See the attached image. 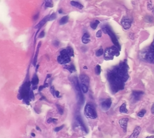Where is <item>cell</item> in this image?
Segmentation results:
<instances>
[{
  "label": "cell",
  "instance_id": "8",
  "mask_svg": "<svg viewBox=\"0 0 154 138\" xmlns=\"http://www.w3.org/2000/svg\"><path fill=\"white\" fill-rule=\"evenodd\" d=\"M128 121H129V119L128 118H122L121 119L119 120V124L120 125V126L122 128L125 133H126L127 131Z\"/></svg>",
  "mask_w": 154,
  "mask_h": 138
},
{
  "label": "cell",
  "instance_id": "19",
  "mask_svg": "<svg viewBox=\"0 0 154 138\" xmlns=\"http://www.w3.org/2000/svg\"><path fill=\"white\" fill-rule=\"evenodd\" d=\"M68 21V17L67 16H65L62 17L60 19L59 23L60 25H63L66 24Z\"/></svg>",
  "mask_w": 154,
  "mask_h": 138
},
{
  "label": "cell",
  "instance_id": "44",
  "mask_svg": "<svg viewBox=\"0 0 154 138\" xmlns=\"http://www.w3.org/2000/svg\"><path fill=\"white\" fill-rule=\"evenodd\" d=\"M31 136H32V137H35V133H31Z\"/></svg>",
  "mask_w": 154,
  "mask_h": 138
},
{
  "label": "cell",
  "instance_id": "24",
  "mask_svg": "<svg viewBox=\"0 0 154 138\" xmlns=\"http://www.w3.org/2000/svg\"><path fill=\"white\" fill-rule=\"evenodd\" d=\"M67 52H68V54H69V56L70 57H73L74 56V52H73V50L72 49V48L71 47H68L66 49Z\"/></svg>",
  "mask_w": 154,
  "mask_h": 138
},
{
  "label": "cell",
  "instance_id": "3",
  "mask_svg": "<svg viewBox=\"0 0 154 138\" xmlns=\"http://www.w3.org/2000/svg\"><path fill=\"white\" fill-rule=\"evenodd\" d=\"M72 84L74 87L76 91L77 94V97L78 98L79 102L80 104H82L84 102V97L82 93V89L80 88V85H79L78 79L76 77H74L72 79Z\"/></svg>",
  "mask_w": 154,
  "mask_h": 138
},
{
  "label": "cell",
  "instance_id": "20",
  "mask_svg": "<svg viewBox=\"0 0 154 138\" xmlns=\"http://www.w3.org/2000/svg\"><path fill=\"white\" fill-rule=\"evenodd\" d=\"M31 83H32V84L33 85V86H36V85L38 84V78L36 75H35L33 77V78H32Z\"/></svg>",
  "mask_w": 154,
  "mask_h": 138
},
{
  "label": "cell",
  "instance_id": "11",
  "mask_svg": "<svg viewBox=\"0 0 154 138\" xmlns=\"http://www.w3.org/2000/svg\"><path fill=\"white\" fill-rule=\"evenodd\" d=\"M76 120L78 123V124L79 125V126H80L82 131L85 132L86 133H88L87 128H86L85 125L84 123V122H83V120L82 119V117L80 116H79V115H78V116H76Z\"/></svg>",
  "mask_w": 154,
  "mask_h": 138
},
{
  "label": "cell",
  "instance_id": "38",
  "mask_svg": "<svg viewBox=\"0 0 154 138\" xmlns=\"http://www.w3.org/2000/svg\"><path fill=\"white\" fill-rule=\"evenodd\" d=\"M47 123H48V124H50V123H53V118H50L48 119L47 120Z\"/></svg>",
  "mask_w": 154,
  "mask_h": 138
},
{
  "label": "cell",
  "instance_id": "17",
  "mask_svg": "<svg viewBox=\"0 0 154 138\" xmlns=\"http://www.w3.org/2000/svg\"><path fill=\"white\" fill-rule=\"evenodd\" d=\"M120 113H128V110L126 108V103H123L122 105L120 108Z\"/></svg>",
  "mask_w": 154,
  "mask_h": 138
},
{
  "label": "cell",
  "instance_id": "47",
  "mask_svg": "<svg viewBox=\"0 0 154 138\" xmlns=\"http://www.w3.org/2000/svg\"><path fill=\"white\" fill-rule=\"evenodd\" d=\"M62 10H61V9H60V10H59V13H60V14H62Z\"/></svg>",
  "mask_w": 154,
  "mask_h": 138
},
{
  "label": "cell",
  "instance_id": "39",
  "mask_svg": "<svg viewBox=\"0 0 154 138\" xmlns=\"http://www.w3.org/2000/svg\"><path fill=\"white\" fill-rule=\"evenodd\" d=\"M38 16H39V13H38V14L34 15V16L33 17L34 20H37V19H38Z\"/></svg>",
  "mask_w": 154,
  "mask_h": 138
},
{
  "label": "cell",
  "instance_id": "29",
  "mask_svg": "<svg viewBox=\"0 0 154 138\" xmlns=\"http://www.w3.org/2000/svg\"><path fill=\"white\" fill-rule=\"evenodd\" d=\"M147 7L148 9L149 10H152V9L153 8V5H152V0H149L147 4Z\"/></svg>",
  "mask_w": 154,
  "mask_h": 138
},
{
  "label": "cell",
  "instance_id": "2",
  "mask_svg": "<svg viewBox=\"0 0 154 138\" xmlns=\"http://www.w3.org/2000/svg\"><path fill=\"white\" fill-rule=\"evenodd\" d=\"M84 113L86 117L91 119H95L97 118V111L94 105L91 103H88L84 108Z\"/></svg>",
  "mask_w": 154,
  "mask_h": 138
},
{
  "label": "cell",
  "instance_id": "30",
  "mask_svg": "<svg viewBox=\"0 0 154 138\" xmlns=\"http://www.w3.org/2000/svg\"><path fill=\"white\" fill-rule=\"evenodd\" d=\"M146 113V110L143 109V110H141L140 112H138V116L140 118H142L144 117V115H145Z\"/></svg>",
  "mask_w": 154,
  "mask_h": 138
},
{
  "label": "cell",
  "instance_id": "42",
  "mask_svg": "<svg viewBox=\"0 0 154 138\" xmlns=\"http://www.w3.org/2000/svg\"><path fill=\"white\" fill-rule=\"evenodd\" d=\"M58 121V119H55V118H53V123H54V124H56V122Z\"/></svg>",
  "mask_w": 154,
  "mask_h": 138
},
{
  "label": "cell",
  "instance_id": "12",
  "mask_svg": "<svg viewBox=\"0 0 154 138\" xmlns=\"http://www.w3.org/2000/svg\"><path fill=\"white\" fill-rule=\"evenodd\" d=\"M141 130H142V129H141V127L140 126H137L134 128L132 133L130 135L129 138H137L139 136Z\"/></svg>",
  "mask_w": 154,
  "mask_h": 138
},
{
  "label": "cell",
  "instance_id": "48",
  "mask_svg": "<svg viewBox=\"0 0 154 138\" xmlns=\"http://www.w3.org/2000/svg\"><path fill=\"white\" fill-rule=\"evenodd\" d=\"M84 69H88V68H87V67H86V66H84Z\"/></svg>",
  "mask_w": 154,
  "mask_h": 138
},
{
  "label": "cell",
  "instance_id": "21",
  "mask_svg": "<svg viewBox=\"0 0 154 138\" xmlns=\"http://www.w3.org/2000/svg\"><path fill=\"white\" fill-rule=\"evenodd\" d=\"M80 88L82 89V92L84 93H86L88 91V86L86 85L85 84H80Z\"/></svg>",
  "mask_w": 154,
  "mask_h": 138
},
{
  "label": "cell",
  "instance_id": "18",
  "mask_svg": "<svg viewBox=\"0 0 154 138\" xmlns=\"http://www.w3.org/2000/svg\"><path fill=\"white\" fill-rule=\"evenodd\" d=\"M64 68H65L67 70H68V71H70V73H72L73 71H76V69H75V66H74L73 64H72V65H65L64 66Z\"/></svg>",
  "mask_w": 154,
  "mask_h": 138
},
{
  "label": "cell",
  "instance_id": "36",
  "mask_svg": "<svg viewBox=\"0 0 154 138\" xmlns=\"http://www.w3.org/2000/svg\"><path fill=\"white\" fill-rule=\"evenodd\" d=\"M53 45L56 46H58L59 45V42L58 41H54L53 42Z\"/></svg>",
  "mask_w": 154,
  "mask_h": 138
},
{
  "label": "cell",
  "instance_id": "34",
  "mask_svg": "<svg viewBox=\"0 0 154 138\" xmlns=\"http://www.w3.org/2000/svg\"><path fill=\"white\" fill-rule=\"evenodd\" d=\"M50 91L51 92V93H52V94L53 95V96H55V92L56 91H55V89H54V86H51V88L50 89Z\"/></svg>",
  "mask_w": 154,
  "mask_h": 138
},
{
  "label": "cell",
  "instance_id": "26",
  "mask_svg": "<svg viewBox=\"0 0 154 138\" xmlns=\"http://www.w3.org/2000/svg\"><path fill=\"white\" fill-rule=\"evenodd\" d=\"M95 72L96 73V75H99L100 74L101 72V67L100 65H97L95 68Z\"/></svg>",
  "mask_w": 154,
  "mask_h": 138
},
{
  "label": "cell",
  "instance_id": "25",
  "mask_svg": "<svg viewBox=\"0 0 154 138\" xmlns=\"http://www.w3.org/2000/svg\"><path fill=\"white\" fill-rule=\"evenodd\" d=\"M46 7L49 8H52L53 7V4L52 0H47L45 3Z\"/></svg>",
  "mask_w": 154,
  "mask_h": 138
},
{
  "label": "cell",
  "instance_id": "4",
  "mask_svg": "<svg viewBox=\"0 0 154 138\" xmlns=\"http://www.w3.org/2000/svg\"><path fill=\"white\" fill-rule=\"evenodd\" d=\"M118 50H120L116 46H112L110 48H108L105 50L104 54L105 59L106 60L112 59L114 58V56L116 55L117 54H119Z\"/></svg>",
  "mask_w": 154,
  "mask_h": 138
},
{
  "label": "cell",
  "instance_id": "33",
  "mask_svg": "<svg viewBox=\"0 0 154 138\" xmlns=\"http://www.w3.org/2000/svg\"><path fill=\"white\" fill-rule=\"evenodd\" d=\"M102 30H99L97 32V33H96V37L98 38H100L102 37Z\"/></svg>",
  "mask_w": 154,
  "mask_h": 138
},
{
  "label": "cell",
  "instance_id": "35",
  "mask_svg": "<svg viewBox=\"0 0 154 138\" xmlns=\"http://www.w3.org/2000/svg\"><path fill=\"white\" fill-rule=\"evenodd\" d=\"M44 36V31H41L38 35V37L39 38H43Z\"/></svg>",
  "mask_w": 154,
  "mask_h": 138
},
{
  "label": "cell",
  "instance_id": "15",
  "mask_svg": "<svg viewBox=\"0 0 154 138\" xmlns=\"http://www.w3.org/2000/svg\"><path fill=\"white\" fill-rule=\"evenodd\" d=\"M90 36L88 33H85L82 37V42L85 44L88 43L90 42Z\"/></svg>",
  "mask_w": 154,
  "mask_h": 138
},
{
  "label": "cell",
  "instance_id": "28",
  "mask_svg": "<svg viewBox=\"0 0 154 138\" xmlns=\"http://www.w3.org/2000/svg\"><path fill=\"white\" fill-rule=\"evenodd\" d=\"M104 53V50L102 49H99V50H98L97 51V52H96V56H97V57H100Z\"/></svg>",
  "mask_w": 154,
  "mask_h": 138
},
{
  "label": "cell",
  "instance_id": "16",
  "mask_svg": "<svg viewBox=\"0 0 154 138\" xmlns=\"http://www.w3.org/2000/svg\"><path fill=\"white\" fill-rule=\"evenodd\" d=\"M70 4L73 6V7H74L76 8H78L79 9H82L83 8V7H84V6H83L82 4L80 3L74 1L70 2Z\"/></svg>",
  "mask_w": 154,
  "mask_h": 138
},
{
  "label": "cell",
  "instance_id": "7",
  "mask_svg": "<svg viewBox=\"0 0 154 138\" xmlns=\"http://www.w3.org/2000/svg\"><path fill=\"white\" fill-rule=\"evenodd\" d=\"M112 105V100L110 98L105 99L101 103V107L104 111L108 110Z\"/></svg>",
  "mask_w": 154,
  "mask_h": 138
},
{
  "label": "cell",
  "instance_id": "23",
  "mask_svg": "<svg viewBox=\"0 0 154 138\" xmlns=\"http://www.w3.org/2000/svg\"><path fill=\"white\" fill-rule=\"evenodd\" d=\"M144 21H145L147 23H152V22L154 21V18H152V17L150 16H146L145 18H144Z\"/></svg>",
  "mask_w": 154,
  "mask_h": 138
},
{
  "label": "cell",
  "instance_id": "1",
  "mask_svg": "<svg viewBox=\"0 0 154 138\" xmlns=\"http://www.w3.org/2000/svg\"><path fill=\"white\" fill-rule=\"evenodd\" d=\"M108 77L111 90L114 93L117 92L124 89L125 81L116 72L115 70H114L108 75Z\"/></svg>",
  "mask_w": 154,
  "mask_h": 138
},
{
  "label": "cell",
  "instance_id": "14",
  "mask_svg": "<svg viewBox=\"0 0 154 138\" xmlns=\"http://www.w3.org/2000/svg\"><path fill=\"white\" fill-rule=\"evenodd\" d=\"M49 16H46L42 20H41L40 22H39V23H38L36 26L35 27V29H39V28H41V27H42V26H44V24H45L47 21H48V19H49Z\"/></svg>",
  "mask_w": 154,
  "mask_h": 138
},
{
  "label": "cell",
  "instance_id": "10",
  "mask_svg": "<svg viewBox=\"0 0 154 138\" xmlns=\"http://www.w3.org/2000/svg\"><path fill=\"white\" fill-rule=\"evenodd\" d=\"M121 24L122 25L123 27L124 28V29H129L131 27V21L129 18L124 17L122 19V20L121 21Z\"/></svg>",
  "mask_w": 154,
  "mask_h": 138
},
{
  "label": "cell",
  "instance_id": "32",
  "mask_svg": "<svg viewBox=\"0 0 154 138\" xmlns=\"http://www.w3.org/2000/svg\"><path fill=\"white\" fill-rule=\"evenodd\" d=\"M64 127V125H62V126H59V127H56V128H54V131L56 132H58L62 130Z\"/></svg>",
  "mask_w": 154,
  "mask_h": 138
},
{
  "label": "cell",
  "instance_id": "9",
  "mask_svg": "<svg viewBox=\"0 0 154 138\" xmlns=\"http://www.w3.org/2000/svg\"><path fill=\"white\" fill-rule=\"evenodd\" d=\"M144 94L143 91H133L132 93V98L134 101H137L139 100L142 98V95Z\"/></svg>",
  "mask_w": 154,
  "mask_h": 138
},
{
  "label": "cell",
  "instance_id": "43",
  "mask_svg": "<svg viewBox=\"0 0 154 138\" xmlns=\"http://www.w3.org/2000/svg\"><path fill=\"white\" fill-rule=\"evenodd\" d=\"M36 129L38 131H41V129H40V128L39 127H38V126H36Z\"/></svg>",
  "mask_w": 154,
  "mask_h": 138
},
{
  "label": "cell",
  "instance_id": "40",
  "mask_svg": "<svg viewBox=\"0 0 154 138\" xmlns=\"http://www.w3.org/2000/svg\"><path fill=\"white\" fill-rule=\"evenodd\" d=\"M151 111H152V114H154V104L152 105V108H151Z\"/></svg>",
  "mask_w": 154,
  "mask_h": 138
},
{
  "label": "cell",
  "instance_id": "27",
  "mask_svg": "<svg viewBox=\"0 0 154 138\" xmlns=\"http://www.w3.org/2000/svg\"><path fill=\"white\" fill-rule=\"evenodd\" d=\"M56 105L58 111L59 113L60 114H61V115L63 114V113H64V110H63V108H62V107L60 105H59V104H56Z\"/></svg>",
  "mask_w": 154,
  "mask_h": 138
},
{
  "label": "cell",
  "instance_id": "46",
  "mask_svg": "<svg viewBox=\"0 0 154 138\" xmlns=\"http://www.w3.org/2000/svg\"><path fill=\"white\" fill-rule=\"evenodd\" d=\"M152 14H153L154 16V7H153V8H152Z\"/></svg>",
  "mask_w": 154,
  "mask_h": 138
},
{
  "label": "cell",
  "instance_id": "6",
  "mask_svg": "<svg viewBox=\"0 0 154 138\" xmlns=\"http://www.w3.org/2000/svg\"><path fill=\"white\" fill-rule=\"evenodd\" d=\"M70 57L66 49H64L60 52V54L58 57V62L61 64H66L70 62Z\"/></svg>",
  "mask_w": 154,
  "mask_h": 138
},
{
  "label": "cell",
  "instance_id": "5",
  "mask_svg": "<svg viewBox=\"0 0 154 138\" xmlns=\"http://www.w3.org/2000/svg\"><path fill=\"white\" fill-rule=\"evenodd\" d=\"M102 31H103V33L105 34H108L109 36H110L111 39L112 41V42L114 44L115 46H116L118 48V49L120 50V46L119 42H118L117 38L116 36V35H114V34L112 32V31L110 29V28H108V27H105L104 28H102Z\"/></svg>",
  "mask_w": 154,
  "mask_h": 138
},
{
  "label": "cell",
  "instance_id": "45",
  "mask_svg": "<svg viewBox=\"0 0 154 138\" xmlns=\"http://www.w3.org/2000/svg\"><path fill=\"white\" fill-rule=\"evenodd\" d=\"M146 138H154V136H149V137H147Z\"/></svg>",
  "mask_w": 154,
  "mask_h": 138
},
{
  "label": "cell",
  "instance_id": "37",
  "mask_svg": "<svg viewBox=\"0 0 154 138\" xmlns=\"http://www.w3.org/2000/svg\"><path fill=\"white\" fill-rule=\"evenodd\" d=\"M55 95L56 96L57 98H60V92L58 91H56V92H55Z\"/></svg>",
  "mask_w": 154,
  "mask_h": 138
},
{
  "label": "cell",
  "instance_id": "41",
  "mask_svg": "<svg viewBox=\"0 0 154 138\" xmlns=\"http://www.w3.org/2000/svg\"><path fill=\"white\" fill-rule=\"evenodd\" d=\"M44 88V86H40V87H39V89H38V91H41L42 90V89Z\"/></svg>",
  "mask_w": 154,
  "mask_h": 138
},
{
  "label": "cell",
  "instance_id": "13",
  "mask_svg": "<svg viewBox=\"0 0 154 138\" xmlns=\"http://www.w3.org/2000/svg\"><path fill=\"white\" fill-rule=\"evenodd\" d=\"M80 80L81 84H85L86 85H89L90 79L89 77L86 75H81L79 77Z\"/></svg>",
  "mask_w": 154,
  "mask_h": 138
},
{
  "label": "cell",
  "instance_id": "31",
  "mask_svg": "<svg viewBox=\"0 0 154 138\" xmlns=\"http://www.w3.org/2000/svg\"><path fill=\"white\" fill-rule=\"evenodd\" d=\"M56 13H54V12H53V13H52V14H51V15L50 16L49 19H48V21H52V20H55V19L56 18Z\"/></svg>",
  "mask_w": 154,
  "mask_h": 138
},
{
  "label": "cell",
  "instance_id": "22",
  "mask_svg": "<svg viewBox=\"0 0 154 138\" xmlns=\"http://www.w3.org/2000/svg\"><path fill=\"white\" fill-rule=\"evenodd\" d=\"M99 21L98 20H96L94 22H92V23H91V28H92L93 29H96V28H97V27H98V24H99Z\"/></svg>",
  "mask_w": 154,
  "mask_h": 138
}]
</instances>
